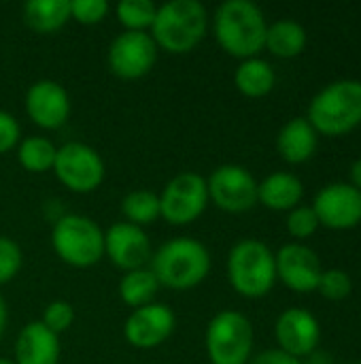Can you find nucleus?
<instances>
[{
	"instance_id": "obj_11",
	"label": "nucleus",
	"mask_w": 361,
	"mask_h": 364,
	"mask_svg": "<svg viewBox=\"0 0 361 364\" xmlns=\"http://www.w3.org/2000/svg\"><path fill=\"white\" fill-rule=\"evenodd\" d=\"M319 226L330 230H349L361 224V192L351 183H328L313 203Z\"/></svg>"
},
{
	"instance_id": "obj_23",
	"label": "nucleus",
	"mask_w": 361,
	"mask_h": 364,
	"mask_svg": "<svg viewBox=\"0 0 361 364\" xmlns=\"http://www.w3.org/2000/svg\"><path fill=\"white\" fill-rule=\"evenodd\" d=\"M277 75L272 70V66L262 60V58H249L245 60L234 75V83L236 87L249 96V98H262L266 96L272 87H274Z\"/></svg>"
},
{
	"instance_id": "obj_13",
	"label": "nucleus",
	"mask_w": 361,
	"mask_h": 364,
	"mask_svg": "<svg viewBox=\"0 0 361 364\" xmlns=\"http://www.w3.org/2000/svg\"><path fill=\"white\" fill-rule=\"evenodd\" d=\"M277 277L294 292L309 294L315 292L321 279V260L315 250L302 243H287L274 254Z\"/></svg>"
},
{
	"instance_id": "obj_37",
	"label": "nucleus",
	"mask_w": 361,
	"mask_h": 364,
	"mask_svg": "<svg viewBox=\"0 0 361 364\" xmlns=\"http://www.w3.org/2000/svg\"><path fill=\"white\" fill-rule=\"evenodd\" d=\"M0 364H15L13 360H6V358H0Z\"/></svg>"
},
{
	"instance_id": "obj_4",
	"label": "nucleus",
	"mask_w": 361,
	"mask_h": 364,
	"mask_svg": "<svg viewBox=\"0 0 361 364\" xmlns=\"http://www.w3.org/2000/svg\"><path fill=\"white\" fill-rule=\"evenodd\" d=\"M206 34V9L198 0H170L162 4L151 23L155 45L172 53L194 49Z\"/></svg>"
},
{
	"instance_id": "obj_10",
	"label": "nucleus",
	"mask_w": 361,
	"mask_h": 364,
	"mask_svg": "<svg viewBox=\"0 0 361 364\" xmlns=\"http://www.w3.org/2000/svg\"><path fill=\"white\" fill-rule=\"evenodd\" d=\"M206 188L209 198H213L219 209L230 213L249 211L257 203V181L238 164H223L215 168L206 181Z\"/></svg>"
},
{
	"instance_id": "obj_28",
	"label": "nucleus",
	"mask_w": 361,
	"mask_h": 364,
	"mask_svg": "<svg viewBox=\"0 0 361 364\" xmlns=\"http://www.w3.org/2000/svg\"><path fill=\"white\" fill-rule=\"evenodd\" d=\"M317 290L328 301H345L353 290V282L343 269H328L321 273Z\"/></svg>"
},
{
	"instance_id": "obj_20",
	"label": "nucleus",
	"mask_w": 361,
	"mask_h": 364,
	"mask_svg": "<svg viewBox=\"0 0 361 364\" xmlns=\"http://www.w3.org/2000/svg\"><path fill=\"white\" fill-rule=\"evenodd\" d=\"M304 194L302 181L291 173H272L257 183V200L272 211H291Z\"/></svg>"
},
{
	"instance_id": "obj_30",
	"label": "nucleus",
	"mask_w": 361,
	"mask_h": 364,
	"mask_svg": "<svg viewBox=\"0 0 361 364\" xmlns=\"http://www.w3.org/2000/svg\"><path fill=\"white\" fill-rule=\"evenodd\" d=\"M21 269V250L19 245L9 239L0 237V284L11 282Z\"/></svg>"
},
{
	"instance_id": "obj_7",
	"label": "nucleus",
	"mask_w": 361,
	"mask_h": 364,
	"mask_svg": "<svg viewBox=\"0 0 361 364\" xmlns=\"http://www.w3.org/2000/svg\"><path fill=\"white\" fill-rule=\"evenodd\" d=\"M253 350V326L240 311L217 314L206 328V352L213 364H247Z\"/></svg>"
},
{
	"instance_id": "obj_21",
	"label": "nucleus",
	"mask_w": 361,
	"mask_h": 364,
	"mask_svg": "<svg viewBox=\"0 0 361 364\" xmlns=\"http://www.w3.org/2000/svg\"><path fill=\"white\" fill-rule=\"evenodd\" d=\"M266 47L279 58H296L306 47V30L294 19H279L266 30Z\"/></svg>"
},
{
	"instance_id": "obj_36",
	"label": "nucleus",
	"mask_w": 361,
	"mask_h": 364,
	"mask_svg": "<svg viewBox=\"0 0 361 364\" xmlns=\"http://www.w3.org/2000/svg\"><path fill=\"white\" fill-rule=\"evenodd\" d=\"M6 326V305H4V299L0 296V335Z\"/></svg>"
},
{
	"instance_id": "obj_9",
	"label": "nucleus",
	"mask_w": 361,
	"mask_h": 364,
	"mask_svg": "<svg viewBox=\"0 0 361 364\" xmlns=\"http://www.w3.org/2000/svg\"><path fill=\"white\" fill-rule=\"evenodd\" d=\"M55 175L72 192H91L104 179V162L85 143H66L55 156Z\"/></svg>"
},
{
	"instance_id": "obj_26",
	"label": "nucleus",
	"mask_w": 361,
	"mask_h": 364,
	"mask_svg": "<svg viewBox=\"0 0 361 364\" xmlns=\"http://www.w3.org/2000/svg\"><path fill=\"white\" fill-rule=\"evenodd\" d=\"M121 211L134 226L151 224L160 215V196L149 190H134L121 200Z\"/></svg>"
},
{
	"instance_id": "obj_18",
	"label": "nucleus",
	"mask_w": 361,
	"mask_h": 364,
	"mask_svg": "<svg viewBox=\"0 0 361 364\" xmlns=\"http://www.w3.org/2000/svg\"><path fill=\"white\" fill-rule=\"evenodd\" d=\"M15 364H57L60 341L43 322H30L15 341Z\"/></svg>"
},
{
	"instance_id": "obj_8",
	"label": "nucleus",
	"mask_w": 361,
	"mask_h": 364,
	"mask_svg": "<svg viewBox=\"0 0 361 364\" xmlns=\"http://www.w3.org/2000/svg\"><path fill=\"white\" fill-rule=\"evenodd\" d=\"M206 179L198 173H181L170 179L160 196V215L170 224H189L206 207Z\"/></svg>"
},
{
	"instance_id": "obj_16",
	"label": "nucleus",
	"mask_w": 361,
	"mask_h": 364,
	"mask_svg": "<svg viewBox=\"0 0 361 364\" xmlns=\"http://www.w3.org/2000/svg\"><path fill=\"white\" fill-rule=\"evenodd\" d=\"M174 331V314L162 303H149L134 309L126 322V339L140 350L164 343Z\"/></svg>"
},
{
	"instance_id": "obj_25",
	"label": "nucleus",
	"mask_w": 361,
	"mask_h": 364,
	"mask_svg": "<svg viewBox=\"0 0 361 364\" xmlns=\"http://www.w3.org/2000/svg\"><path fill=\"white\" fill-rule=\"evenodd\" d=\"M57 147L43 136H30L19 145V162L32 173H45L55 164Z\"/></svg>"
},
{
	"instance_id": "obj_32",
	"label": "nucleus",
	"mask_w": 361,
	"mask_h": 364,
	"mask_svg": "<svg viewBox=\"0 0 361 364\" xmlns=\"http://www.w3.org/2000/svg\"><path fill=\"white\" fill-rule=\"evenodd\" d=\"M109 11L104 0H72L70 2V17L81 23H98Z\"/></svg>"
},
{
	"instance_id": "obj_2",
	"label": "nucleus",
	"mask_w": 361,
	"mask_h": 364,
	"mask_svg": "<svg viewBox=\"0 0 361 364\" xmlns=\"http://www.w3.org/2000/svg\"><path fill=\"white\" fill-rule=\"evenodd\" d=\"M311 126L317 134L343 136L361 124V81L338 79L326 85L309 107Z\"/></svg>"
},
{
	"instance_id": "obj_1",
	"label": "nucleus",
	"mask_w": 361,
	"mask_h": 364,
	"mask_svg": "<svg viewBox=\"0 0 361 364\" xmlns=\"http://www.w3.org/2000/svg\"><path fill=\"white\" fill-rule=\"evenodd\" d=\"M266 17L251 0H228L215 13V36L236 58H255L266 47Z\"/></svg>"
},
{
	"instance_id": "obj_17",
	"label": "nucleus",
	"mask_w": 361,
	"mask_h": 364,
	"mask_svg": "<svg viewBox=\"0 0 361 364\" xmlns=\"http://www.w3.org/2000/svg\"><path fill=\"white\" fill-rule=\"evenodd\" d=\"M26 109L34 124L51 130V128H60L68 119L70 98L60 83L51 79H43L28 90Z\"/></svg>"
},
{
	"instance_id": "obj_19",
	"label": "nucleus",
	"mask_w": 361,
	"mask_h": 364,
	"mask_svg": "<svg viewBox=\"0 0 361 364\" xmlns=\"http://www.w3.org/2000/svg\"><path fill=\"white\" fill-rule=\"evenodd\" d=\"M277 149L285 162L302 164L317 151V130L306 117H294L279 130Z\"/></svg>"
},
{
	"instance_id": "obj_33",
	"label": "nucleus",
	"mask_w": 361,
	"mask_h": 364,
	"mask_svg": "<svg viewBox=\"0 0 361 364\" xmlns=\"http://www.w3.org/2000/svg\"><path fill=\"white\" fill-rule=\"evenodd\" d=\"M17 141H19V124H17V119L11 113L0 111V154L15 147Z\"/></svg>"
},
{
	"instance_id": "obj_3",
	"label": "nucleus",
	"mask_w": 361,
	"mask_h": 364,
	"mask_svg": "<svg viewBox=\"0 0 361 364\" xmlns=\"http://www.w3.org/2000/svg\"><path fill=\"white\" fill-rule=\"evenodd\" d=\"M211 271V254L196 239H172L164 243L151 262V273L160 286L172 290H189L198 286Z\"/></svg>"
},
{
	"instance_id": "obj_27",
	"label": "nucleus",
	"mask_w": 361,
	"mask_h": 364,
	"mask_svg": "<svg viewBox=\"0 0 361 364\" xmlns=\"http://www.w3.org/2000/svg\"><path fill=\"white\" fill-rule=\"evenodd\" d=\"M157 6L151 0H121L117 4V17L128 30L145 32L147 26L153 23Z\"/></svg>"
},
{
	"instance_id": "obj_31",
	"label": "nucleus",
	"mask_w": 361,
	"mask_h": 364,
	"mask_svg": "<svg viewBox=\"0 0 361 364\" xmlns=\"http://www.w3.org/2000/svg\"><path fill=\"white\" fill-rule=\"evenodd\" d=\"M72 320H74V311H72V305L66 303V301H53V303H49L47 309H45V314H43V324L51 333H55V335H60L62 331H66L72 324Z\"/></svg>"
},
{
	"instance_id": "obj_35",
	"label": "nucleus",
	"mask_w": 361,
	"mask_h": 364,
	"mask_svg": "<svg viewBox=\"0 0 361 364\" xmlns=\"http://www.w3.org/2000/svg\"><path fill=\"white\" fill-rule=\"evenodd\" d=\"M351 186L361 192V158H357L353 164H351Z\"/></svg>"
},
{
	"instance_id": "obj_6",
	"label": "nucleus",
	"mask_w": 361,
	"mask_h": 364,
	"mask_svg": "<svg viewBox=\"0 0 361 364\" xmlns=\"http://www.w3.org/2000/svg\"><path fill=\"white\" fill-rule=\"evenodd\" d=\"M51 243L57 256L72 267H91L104 254V235L85 215L60 218L53 226Z\"/></svg>"
},
{
	"instance_id": "obj_34",
	"label": "nucleus",
	"mask_w": 361,
	"mask_h": 364,
	"mask_svg": "<svg viewBox=\"0 0 361 364\" xmlns=\"http://www.w3.org/2000/svg\"><path fill=\"white\" fill-rule=\"evenodd\" d=\"M251 364H302V360H298L281 350H266L257 358H253Z\"/></svg>"
},
{
	"instance_id": "obj_22",
	"label": "nucleus",
	"mask_w": 361,
	"mask_h": 364,
	"mask_svg": "<svg viewBox=\"0 0 361 364\" xmlns=\"http://www.w3.org/2000/svg\"><path fill=\"white\" fill-rule=\"evenodd\" d=\"M23 19L34 32H53L70 19V0H30Z\"/></svg>"
},
{
	"instance_id": "obj_15",
	"label": "nucleus",
	"mask_w": 361,
	"mask_h": 364,
	"mask_svg": "<svg viewBox=\"0 0 361 364\" xmlns=\"http://www.w3.org/2000/svg\"><path fill=\"white\" fill-rule=\"evenodd\" d=\"M104 252L106 256L126 271L143 269V264L151 256V243L140 226L130 222L113 224L104 235Z\"/></svg>"
},
{
	"instance_id": "obj_29",
	"label": "nucleus",
	"mask_w": 361,
	"mask_h": 364,
	"mask_svg": "<svg viewBox=\"0 0 361 364\" xmlns=\"http://www.w3.org/2000/svg\"><path fill=\"white\" fill-rule=\"evenodd\" d=\"M319 220L313 211V207H296L287 215V230L296 239H309L317 232Z\"/></svg>"
},
{
	"instance_id": "obj_24",
	"label": "nucleus",
	"mask_w": 361,
	"mask_h": 364,
	"mask_svg": "<svg viewBox=\"0 0 361 364\" xmlns=\"http://www.w3.org/2000/svg\"><path fill=\"white\" fill-rule=\"evenodd\" d=\"M157 279L151 273V269H136V271H128L123 275V279L119 282V296L123 303H128L130 307H145L153 301V296L157 294Z\"/></svg>"
},
{
	"instance_id": "obj_12",
	"label": "nucleus",
	"mask_w": 361,
	"mask_h": 364,
	"mask_svg": "<svg viewBox=\"0 0 361 364\" xmlns=\"http://www.w3.org/2000/svg\"><path fill=\"white\" fill-rule=\"evenodd\" d=\"M157 60V45L147 32L126 30L109 49V66L121 79H138L147 75Z\"/></svg>"
},
{
	"instance_id": "obj_14",
	"label": "nucleus",
	"mask_w": 361,
	"mask_h": 364,
	"mask_svg": "<svg viewBox=\"0 0 361 364\" xmlns=\"http://www.w3.org/2000/svg\"><path fill=\"white\" fill-rule=\"evenodd\" d=\"M274 335L281 346L279 350L300 360L317 350L321 339V326L311 311L291 307L279 316Z\"/></svg>"
},
{
	"instance_id": "obj_5",
	"label": "nucleus",
	"mask_w": 361,
	"mask_h": 364,
	"mask_svg": "<svg viewBox=\"0 0 361 364\" xmlns=\"http://www.w3.org/2000/svg\"><path fill=\"white\" fill-rule=\"evenodd\" d=\"M232 288L247 299L266 296L277 282V264L270 247L255 239L238 241L228 258Z\"/></svg>"
}]
</instances>
